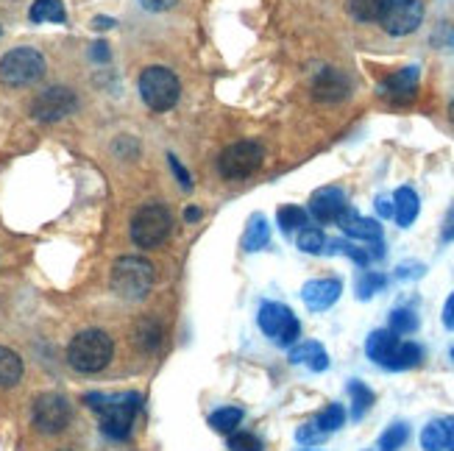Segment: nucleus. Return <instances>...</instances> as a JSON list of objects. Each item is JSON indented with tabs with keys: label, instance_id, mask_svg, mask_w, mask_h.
I'll return each mask as SVG.
<instances>
[{
	"label": "nucleus",
	"instance_id": "4",
	"mask_svg": "<svg viewBox=\"0 0 454 451\" xmlns=\"http://www.w3.org/2000/svg\"><path fill=\"white\" fill-rule=\"evenodd\" d=\"M140 97L143 104L153 112H168L179 104L182 97V84L179 75H176L170 67L153 65L148 70H143L140 75Z\"/></svg>",
	"mask_w": 454,
	"mask_h": 451
},
{
	"label": "nucleus",
	"instance_id": "46",
	"mask_svg": "<svg viewBox=\"0 0 454 451\" xmlns=\"http://www.w3.org/2000/svg\"><path fill=\"white\" fill-rule=\"evenodd\" d=\"M301 451H318V448H301Z\"/></svg>",
	"mask_w": 454,
	"mask_h": 451
},
{
	"label": "nucleus",
	"instance_id": "16",
	"mask_svg": "<svg viewBox=\"0 0 454 451\" xmlns=\"http://www.w3.org/2000/svg\"><path fill=\"white\" fill-rule=\"evenodd\" d=\"M338 226L354 240H373V243L382 240V226L377 221H371V218H363V214H357L354 209H346L340 214Z\"/></svg>",
	"mask_w": 454,
	"mask_h": 451
},
{
	"label": "nucleus",
	"instance_id": "48",
	"mask_svg": "<svg viewBox=\"0 0 454 451\" xmlns=\"http://www.w3.org/2000/svg\"><path fill=\"white\" fill-rule=\"evenodd\" d=\"M62 451H70V448H62Z\"/></svg>",
	"mask_w": 454,
	"mask_h": 451
},
{
	"label": "nucleus",
	"instance_id": "23",
	"mask_svg": "<svg viewBox=\"0 0 454 451\" xmlns=\"http://www.w3.org/2000/svg\"><path fill=\"white\" fill-rule=\"evenodd\" d=\"M23 379V360L12 348L0 346V387H14Z\"/></svg>",
	"mask_w": 454,
	"mask_h": 451
},
{
	"label": "nucleus",
	"instance_id": "45",
	"mask_svg": "<svg viewBox=\"0 0 454 451\" xmlns=\"http://www.w3.org/2000/svg\"><path fill=\"white\" fill-rule=\"evenodd\" d=\"M449 121H451V123H454V101H451V104H449Z\"/></svg>",
	"mask_w": 454,
	"mask_h": 451
},
{
	"label": "nucleus",
	"instance_id": "21",
	"mask_svg": "<svg viewBox=\"0 0 454 451\" xmlns=\"http://www.w3.org/2000/svg\"><path fill=\"white\" fill-rule=\"evenodd\" d=\"M268 243H270V226L262 214H254L246 226V234H243V248L246 251H262Z\"/></svg>",
	"mask_w": 454,
	"mask_h": 451
},
{
	"label": "nucleus",
	"instance_id": "43",
	"mask_svg": "<svg viewBox=\"0 0 454 451\" xmlns=\"http://www.w3.org/2000/svg\"><path fill=\"white\" fill-rule=\"evenodd\" d=\"M92 53H95V58H109V51H106V45H101V43L95 45V51H92Z\"/></svg>",
	"mask_w": 454,
	"mask_h": 451
},
{
	"label": "nucleus",
	"instance_id": "38",
	"mask_svg": "<svg viewBox=\"0 0 454 451\" xmlns=\"http://www.w3.org/2000/svg\"><path fill=\"white\" fill-rule=\"evenodd\" d=\"M168 162H170V167H173V173H176V179H179V184H182L184 190H190V175H187V170L179 165V159H176V156H168Z\"/></svg>",
	"mask_w": 454,
	"mask_h": 451
},
{
	"label": "nucleus",
	"instance_id": "5",
	"mask_svg": "<svg viewBox=\"0 0 454 451\" xmlns=\"http://www.w3.org/2000/svg\"><path fill=\"white\" fill-rule=\"evenodd\" d=\"M173 229V218L170 212L162 204H145L140 212L131 218V240L140 248H160Z\"/></svg>",
	"mask_w": 454,
	"mask_h": 451
},
{
	"label": "nucleus",
	"instance_id": "17",
	"mask_svg": "<svg viewBox=\"0 0 454 451\" xmlns=\"http://www.w3.org/2000/svg\"><path fill=\"white\" fill-rule=\"evenodd\" d=\"M290 362L293 365H307L309 370H315V374H321V370L329 368V354H326V348L321 343L307 340V343H299V346L290 348Z\"/></svg>",
	"mask_w": 454,
	"mask_h": 451
},
{
	"label": "nucleus",
	"instance_id": "8",
	"mask_svg": "<svg viewBox=\"0 0 454 451\" xmlns=\"http://www.w3.org/2000/svg\"><path fill=\"white\" fill-rule=\"evenodd\" d=\"M262 167V148L256 143H234L218 156V170L223 179L240 182Z\"/></svg>",
	"mask_w": 454,
	"mask_h": 451
},
{
	"label": "nucleus",
	"instance_id": "15",
	"mask_svg": "<svg viewBox=\"0 0 454 451\" xmlns=\"http://www.w3.org/2000/svg\"><path fill=\"white\" fill-rule=\"evenodd\" d=\"M348 89H351L348 78L340 70H332V67L321 70L312 82V97L315 101H324V104L343 101V97L348 95Z\"/></svg>",
	"mask_w": 454,
	"mask_h": 451
},
{
	"label": "nucleus",
	"instance_id": "47",
	"mask_svg": "<svg viewBox=\"0 0 454 451\" xmlns=\"http://www.w3.org/2000/svg\"><path fill=\"white\" fill-rule=\"evenodd\" d=\"M451 360H454V348H451Z\"/></svg>",
	"mask_w": 454,
	"mask_h": 451
},
{
	"label": "nucleus",
	"instance_id": "12",
	"mask_svg": "<svg viewBox=\"0 0 454 451\" xmlns=\"http://www.w3.org/2000/svg\"><path fill=\"white\" fill-rule=\"evenodd\" d=\"M419 67H404V70H396L390 73L385 82L380 84V95L385 97V101L396 104V106H404L410 101H416L419 95Z\"/></svg>",
	"mask_w": 454,
	"mask_h": 451
},
{
	"label": "nucleus",
	"instance_id": "13",
	"mask_svg": "<svg viewBox=\"0 0 454 451\" xmlns=\"http://www.w3.org/2000/svg\"><path fill=\"white\" fill-rule=\"evenodd\" d=\"M346 209H348V201L340 187H321V190H315L309 198L312 218L321 223H338Z\"/></svg>",
	"mask_w": 454,
	"mask_h": 451
},
{
	"label": "nucleus",
	"instance_id": "37",
	"mask_svg": "<svg viewBox=\"0 0 454 451\" xmlns=\"http://www.w3.org/2000/svg\"><path fill=\"white\" fill-rule=\"evenodd\" d=\"M295 438H299V443H304V446H315V443L326 440V432H321L315 424H304L299 432H295Z\"/></svg>",
	"mask_w": 454,
	"mask_h": 451
},
{
	"label": "nucleus",
	"instance_id": "28",
	"mask_svg": "<svg viewBox=\"0 0 454 451\" xmlns=\"http://www.w3.org/2000/svg\"><path fill=\"white\" fill-rule=\"evenodd\" d=\"M385 9V0H348V12L360 19V23H373L380 19Z\"/></svg>",
	"mask_w": 454,
	"mask_h": 451
},
{
	"label": "nucleus",
	"instance_id": "19",
	"mask_svg": "<svg viewBox=\"0 0 454 451\" xmlns=\"http://www.w3.org/2000/svg\"><path fill=\"white\" fill-rule=\"evenodd\" d=\"M419 209H421V201L412 187H399L396 195H393V218L402 229L412 226V221L419 218Z\"/></svg>",
	"mask_w": 454,
	"mask_h": 451
},
{
	"label": "nucleus",
	"instance_id": "44",
	"mask_svg": "<svg viewBox=\"0 0 454 451\" xmlns=\"http://www.w3.org/2000/svg\"><path fill=\"white\" fill-rule=\"evenodd\" d=\"M195 218H201V212L199 209H187V221H195Z\"/></svg>",
	"mask_w": 454,
	"mask_h": 451
},
{
	"label": "nucleus",
	"instance_id": "11",
	"mask_svg": "<svg viewBox=\"0 0 454 451\" xmlns=\"http://www.w3.org/2000/svg\"><path fill=\"white\" fill-rule=\"evenodd\" d=\"M75 92L67 87H51L45 92H39L31 104V114L36 121L43 123H56V121H65V117L75 109Z\"/></svg>",
	"mask_w": 454,
	"mask_h": 451
},
{
	"label": "nucleus",
	"instance_id": "18",
	"mask_svg": "<svg viewBox=\"0 0 454 451\" xmlns=\"http://www.w3.org/2000/svg\"><path fill=\"white\" fill-rule=\"evenodd\" d=\"M396 346H399V335H393L390 329H377V331H371V338L365 343V354L385 368L387 360L393 357V351H396Z\"/></svg>",
	"mask_w": 454,
	"mask_h": 451
},
{
	"label": "nucleus",
	"instance_id": "2",
	"mask_svg": "<svg viewBox=\"0 0 454 451\" xmlns=\"http://www.w3.org/2000/svg\"><path fill=\"white\" fill-rule=\"evenodd\" d=\"M114 357V343L106 331L101 329H87L82 335H75L67 346V362L78 370V374H98L104 370Z\"/></svg>",
	"mask_w": 454,
	"mask_h": 451
},
{
	"label": "nucleus",
	"instance_id": "22",
	"mask_svg": "<svg viewBox=\"0 0 454 451\" xmlns=\"http://www.w3.org/2000/svg\"><path fill=\"white\" fill-rule=\"evenodd\" d=\"M451 446V432L446 421H432L421 432V448L424 451H446Z\"/></svg>",
	"mask_w": 454,
	"mask_h": 451
},
{
	"label": "nucleus",
	"instance_id": "14",
	"mask_svg": "<svg viewBox=\"0 0 454 451\" xmlns=\"http://www.w3.org/2000/svg\"><path fill=\"white\" fill-rule=\"evenodd\" d=\"M343 292V282L340 279H312L301 287V299L307 304V309L312 312H324L329 307L338 304Z\"/></svg>",
	"mask_w": 454,
	"mask_h": 451
},
{
	"label": "nucleus",
	"instance_id": "6",
	"mask_svg": "<svg viewBox=\"0 0 454 451\" xmlns=\"http://www.w3.org/2000/svg\"><path fill=\"white\" fill-rule=\"evenodd\" d=\"M45 75V56L34 48H14L0 58V82L6 87H28Z\"/></svg>",
	"mask_w": 454,
	"mask_h": 451
},
{
	"label": "nucleus",
	"instance_id": "35",
	"mask_svg": "<svg viewBox=\"0 0 454 451\" xmlns=\"http://www.w3.org/2000/svg\"><path fill=\"white\" fill-rule=\"evenodd\" d=\"M329 251H332V253H343V257L354 260L357 265H368V262H371V251L357 248V245H351V243H343V240H332V243H329Z\"/></svg>",
	"mask_w": 454,
	"mask_h": 451
},
{
	"label": "nucleus",
	"instance_id": "3",
	"mask_svg": "<svg viewBox=\"0 0 454 451\" xmlns=\"http://www.w3.org/2000/svg\"><path fill=\"white\" fill-rule=\"evenodd\" d=\"M153 287V265L143 257H121L112 265V290L126 301L145 299Z\"/></svg>",
	"mask_w": 454,
	"mask_h": 451
},
{
	"label": "nucleus",
	"instance_id": "24",
	"mask_svg": "<svg viewBox=\"0 0 454 451\" xmlns=\"http://www.w3.org/2000/svg\"><path fill=\"white\" fill-rule=\"evenodd\" d=\"M34 23H65L67 12L62 0H34V6L28 12Z\"/></svg>",
	"mask_w": 454,
	"mask_h": 451
},
{
	"label": "nucleus",
	"instance_id": "33",
	"mask_svg": "<svg viewBox=\"0 0 454 451\" xmlns=\"http://www.w3.org/2000/svg\"><path fill=\"white\" fill-rule=\"evenodd\" d=\"M407 438H410L407 424H393V426H387L385 432H382L380 448H382V451H399V448L407 443Z\"/></svg>",
	"mask_w": 454,
	"mask_h": 451
},
{
	"label": "nucleus",
	"instance_id": "27",
	"mask_svg": "<svg viewBox=\"0 0 454 451\" xmlns=\"http://www.w3.org/2000/svg\"><path fill=\"white\" fill-rule=\"evenodd\" d=\"M276 221H279V226H282V231L285 234H290V231H299V229H304L307 226V221H309V214L301 209V206H282L279 209V214H276Z\"/></svg>",
	"mask_w": 454,
	"mask_h": 451
},
{
	"label": "nucleus",
	"instance_id": "7",
	"mask_svg": "<svg viewBox=\"0 0 454 451\" xmlns=\"http://www.w3.org/2000/svg\"><path fill=\"white\" fill-rule=\"evenodd\" d=\"M260 329L265 331V338H270L276 346H293L301 335V323L293 315V309L279 304V301H265L260 307Z\"/></svg>",
	"mask_w": 454,
	"mask_h": 451
},
{
	"label": "nucleus",
	"instance_id": "30",
	"mask_svg": "<svg viewBox=\"0 0 454 451\" xmlns=\"http://www.w3.org/2000/svg\"><path fill=\"white\" fill-rule=\"evenodd\" d=\"M137 343H140V348H145V351H153L156 346L162 343V326L156 323L153 318H145L140 326H137Z\"/></svg>",
	"mask_w": 454,
	"mask_h": 451
},
{
	"label": "nucleus",
	"instance_id": "34",
	"mask_svg": "<svg viewBox=\"0 0 454 451\" xmlns=\"http://www.w3.org/2000/svg\"><path fill=\"white\" fill-rule=\"evenodd\" d=\"M299 248L304 253H324L326 248V237L321 229H301L299 234Z\"/></svg>",
	"mask_w": 454,
	"mask_h": 451
},
{
	"label": "nucleus",
	"instance_id": "25",
	"mask_svg": "<svg viewBox=\"0 0 454 451\" xmlns=\"http://www.w3.org/2000/svg\"><path fill=\"white\" fill-rule=\"evenodd\" d=\"M240 424H243V409H237V407H221L209 416V426L221 435L237 432V426Z\"/></svg>",
	"mask_w": 454,
	"mask_h": 451
},
{
	"label": "nucleus",
	"instance_id": "10",
	"mask_svg": "<svg viewBox=\"0 0 454 451\" xmlns=\"http://www.w3.org/2000/svg\"><path fill=\"white\" fill-rule=\"evenodd\" d=\"M424 23V4L421 0H385V9L380 14V26L390 36H407L419 31Z\"/></svg>",
	"mask_w": 454,
	"mask_h": 451
},
{
	"label": "nucleus",
	"instance_id": "1",
	"mask_svg": "<svg viewBox=\"0 0 454 451\" xmlns=\"http://www.w3.org/2000/svg\"><path fill=\"white\" fill-rule=\"evenodd\" d=\"M95 413H101V432L112 440H126L134 418L140 413L143 399L137 393H117V396H106V393H90L84 399Z\"/></svg>",
	"mask_w": 454,
	"mask_h": 451
},
{
	"label": "nucleus",
	"instance_id": "9",
	"mask_svg": "<svg viewBox=\"0 0 454 451\" xmlns=\"http://www.w3.org/2000/svg\"><path fill=\"white\" fill-rule=\"evenodd\" d=\"M31 418H34V426L43 435H59V432H65V429L70 426L73 409H70V401L65 396L43 393V396L34 399Z\"/></svg>",
	"mask_w": 454,
	"mask_h": 451
},
{
	"label": "nucleus",
	"instance_id": "26",
	"mask_svg": "<svg viewBox=\"0 0 454 451\" xmlns=\"http://www.w3.org/2000/svg\"><path fill=\"white\" fill-rule=\"evenodd\" d=\"M348 393H351V418L360 421L373 407V390L368 385H363L360 379H354V382H348Z\"/></svg>",
	"mask_w": 454,
	"mask_h": 451
},
{
	"label": "nucleus",
	"instance_id": "42",
	"mask_svg": "<svg viewBox=\"0 0 454 451\" xmlns=\"http://www.w3.org/2000/svg\"><path fill=\"white\" fill-rule=\"evenodd\" d=\"M377 212L382 214V218H393V204L387 198H377Z\"/></svg>",
	"mask_w": 454,
	"mask_h": 451
},
{
	"label": "nucleus",
	"instance_id": "41",
	"mask_svg": "<svg viewBox=\"0 0 454 451\" xmlns=\"http://www.w3.org/2000/svg\"><path fill=\"white\" fill-rule=\"evenodd\" d=\"M443 240H454V204L446 212V221H443Z\"/></svg>",
	"mask_w": 454,
	"mask_h": 451
},
{
	"label": "nucleus",
	"instance_id": "36",
	"mask_svg": "<svg viewBox=\"0 0 454 451\" xmlns=\"http://www.w3.org/2000/svg\"><path fill=\"white\" fill-rule=\"evenodd\" d=\"M226 438H229L231 451H262V440L251 432H240V429H237V432H231Z\"/></svg>",
	"mask_w": 454,
	"mask_h": 451
},
{
	"label": "nucleus",
	"instance_id": "40",
	"mask_svg": "<svg viewBox=\"0 0 454 451\" xmlns=\"http://www.w3.org/2000/svg\"><path fill=\"white\" fill-rule=\"evenodd\" d=\"M443 326L446 329H454V292H451L446 307H443Z\"/></svg>",
	"mask_w": 454,
	"mask_h": 451
},
{
	"label": "nucleus",
	"instance_id": "32",
	"mask_svg": "<svg viewBox=\"0 0 454 451\" xmlns=\"http://www.w3.org/2000/svg\"><path fill=\"white\" fill-rule=\"evenodd\" d=\"M387 284V279L382 276V273H360V279H357V299L360 301H368L371 296H377V292Z\"/></svg>",
	"mask_w": 454,
	"mask_h": 451
},
{
	"label": "nucleus",
	"instance_id": "29",
	"mask_svg": "<svg viewBox=\"0 0 454 451\" xmlns=\"http://www.w3.org/2000/svg\"><path fill=\"white\" fill-rule=\"evenodd\" d=\"M419 329V315L412 309H393L390 312V331L393 335H412Z\"/></svg>",
	"mask_w": 454,
	"mask_h": 451
},
{
	"label": "nucleus",
	"instance_id": "39",
	"mask_svg": "<svg viewBox=\"0 0 454 451\" xmlns=\"http://www.w3.org/2000/svg\"><path fill=\"white\" fill-rule=\"evenodd\" d=\"M140 4L148 9V12H168V9H173L179 0H140Z\"/></svg>",
	"mask_w": 454,
	"mask_h": 451
},
{
	"label": "nucleus",
	"instance_id": "20",
	"mask_svg": "<svg viewBox=\"0 0 454 451\" xmlns=\"http://www.w3.org/2000/svg\"><path fill=\"white\" fill-rule=\"evenodd\" d=\"M424 360V351L421 346L416 343H407V340H399L396 351H393V357L387 360V370H410V368H416L419 362Z\"/></svg>",
	"mask_w": 454,
	"mask_h": 451
},
{
	"label": "nucleus",
	"instance_id": "31",
	"mask_svg": "<svg viewBox=\"0 0 454 451\" xmlns=\"http://www.w3.org/2000/svg\"><path fill=\"white\" fill-rule=\"evenodd\" d=\"M343 424H346V409L340 404H329L324 413L315 418V426H318L321 432H326V435L329 432H338Z\"/></svg>",
	"mask_w": 454,
	"mask_h": 451
}]
</instances>
